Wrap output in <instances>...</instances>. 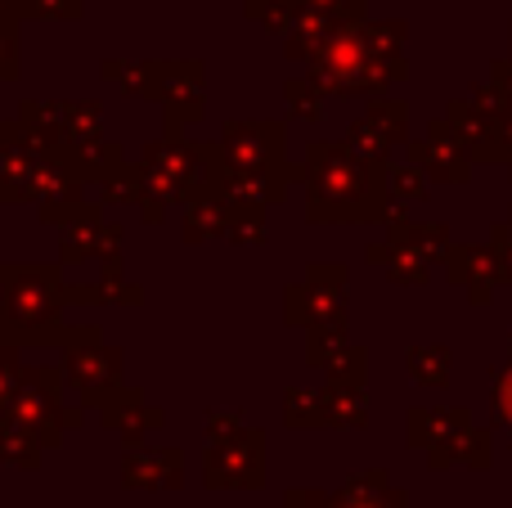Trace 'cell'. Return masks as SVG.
Instances as JSON below:
<instances>
[{"label":"cell","instance_id":"6da1fadb","mask_svg":"<svg viewBox=\"0 0 512 508\" xmlns=\"http://www.w3.org/2000/svg\"><path fill=\"white\" fill-rule=\"evenodd\" d=\"M301 180H306L310 221L319 225L387 216V158H364L346 144H310Z\"/></svg>","mask_w":512,"mask_h":508},{"label":"cell","instance_id":"7a4b0ae2","mask_svg":"<svg viewBox=\"0 0 512 508\" xmlns=\"http://www.w3.org/2000/svg\"><path fill=\"white\" fill-rule=\"evenodd\" d=\"M310 77L324 90H337V95H369V90H382L391 81H400L405 72L387 68L378 54L369 50L360 27H333L324 41L310 54Z\"/></svg>","mask_w":512,"mask_h":508},{"label":"cell","instance_id":"3957f363","mask_svg":"<svg viewBox=\"0 0 512 508\" xmlns=\"http://www.w3.org/2000/svg\"><path fill=\"white\" fill-rule=\"evenodd\" d=\"M9 288H5V306H9V329H23V324H45L54 320L63 293L54 284V270H5Z\"/></svg>","mask_w":512,"mask_h":508},{"label":"cell","instance_id":"277c9868","mask_svg":"<svg viewBox=\"0 0 512 508\" xmlns=\"http://www.w3.org/2000/svg\"><path fill=\"white\" fill-rule=\"evenodd\" d=\"M230 171H261L283 162V126L279 122H239L225 131Z\"/></svg>","mask_w":512,"mask_h":508},{"label":"cell","instance_id":"5b68a950","mask_svg":"<svg viewBox=\"0 0 512 508\" xmlns=\"http://www.w3.org/2000/svg\"><path fill=\"white\" fill-rule=\"evenodd\" d=\"M207 482L212 486H256L261 482V441H256V432L216 437V446L207 450Z\"/></svg>","mask_w":512,"mask_h":508},{"label":"cell","instance_id":"8992f818","mask_svg":"<svg viewBox=\"0 0 512 508\" xmlns=\"http://www.w3.org/2000/svg\"><path fill=\"white\" fill-rule=\"evenodd\" d=\"M153 95L171 108V122L203 117V68L198 63H153Z\"/></svg>","mask_w":512,"mask_h":508},{"label":"cell","instance_id":"52a82bcc","mask_svg":"<svg viewBox=\"0 0 512 508\" xmlns=\"http://www.w3.org/2000/svg\"><path fill=\"white\" fill-rule=\"evenodd\" d=\"M117 351H104L99 342H86V347H77L68 356V378L77 383V392L86 396L90 405H104L108 396L117 392V378H122V369H117Z\"/></svg>","mask_w":512,"mask_h":508},{"label":"cell","instance_id":"ba28073f","mask_svg":"<svg viewBox=\"0 0 512 508\" xmlns=\"http://www.w3.org/2000/svg\"><path fill=\"white\" fill-rule=\"evenodd\" d=\"M414 158L423 162V167L432 171L436 180H463V176L472 171L468 144H463L459 135L450 131V122H436L432 131H427V140L414 144Z\"/></svg>","mask_w":512,"mask_h":508},{"label":"cell","instance_id":"9c48e42d","mask_svg":"<svg viewBox=\"0 0 512 508\" xmlns=\"http://www.w3.org/2000/svg\"><path fill=\"white\" fill-rule=\"evenodd\" d=\"M337 508H405V495L387 482V473H360L337 491Z\"/></svg>","mask_w":512,"mask_h":508},{"label":"cell","instance_id":"30bf717a","mask_svg":"<svg viewBox=\"0 0 512 508\" xmlns=\"http://www.w3.org/2000/svg\"><path fill=\"white\" fill-rule=\"evenodd\" d=\"M468 428V410H414L409 414V441L414 446H427L432 450L436 441H454L459 432Z\"/></svg>","mask_w":512,"mask_h":508},{"label":"cell","instance_id":"8fae6325","mask_svg":"<svg viewBox=\"0 0 512 508\" xmlns=\"http://www.w3.org/2000/svg\"><path fill=\"white\" fill-rule=\"evenodd\" d=\"M405 365L423 387H441L445 378H450V351L445 347H414L405 356Z\"/></svg>","mask_w":512,"mask_h":508},{"label":"cell","instance_id":"7c38bea8","mask_svg":"<svg viewBox=\"0 0 512 508\" xmlns=\"http://www.w3.org/2000/svg\"><path fill=\"white\" fill-rule=\"evenodd\" d=\"M360 5L364 0H301V14L297 18H306V23H315V27H346L355 14H360Z\"/></svg>","mask_w":512,"mask_h":508},{"label":"cell","instance_id":"4fadbf2b","mask_svg":"<svg viewBox=\"0 0 512 508\" xmlns=\"http://www.w3.org/2000/svg\"><path fill=\"white\" fill-rule=\"evenodd\" d=\"M288 423L292 428H324V396L288 392Z\"/></svg>","mask_w":512,"mask_h":508},{"label":"cell","instance_id":"5bb4252c","mask_svg":"<svg viewBox=\"0 0 512 508\" xmlns=\"http://www.w3.org/2000/svg\"><path fill=\"white\" fill-rule=\"evenodd\" d=\"M364 122H369L373 131H378V135H382V140H387V144H396L400 135H405L409 117H405V104H373Z\"/></svg>","mask_w":512,"mask_h":508},{"label":"cell","instance_id":"9a60e30c","mask_svg":"<svg viewBox=\"0 0 512 508\" xmlns=\"http://www.w3.org/2000/svg\"><path fill=\"white\" fill-rule=\"evenodd\" d=\"M319 81L310 77V81H292L288 86V104L297 108V117H310V122H315V117H324V95H319Z\"/></svg>","mask_w":512,"mask_h":508},{"label":"cell","instance_id":"2e32d148","mask_svg":"<svg viewBox=\"0 0 512 508\" xmlns=\"http://www.w3.org/2000/svg\"><path fill=\"white\" fill-rule=\"evenodd\" d=\"M387 194L396 198H427V180L418 167H396L387 171Z\"/></svg>","mask_w":512,"mask_h":508},{"label":"cell","instance_id":"e0dca14e","mask_svg":"<svg viewBox=\"0 0 512 508\" xmlns=\"http://www.w3.org/2000/svg\"><path fill=\"white\" fill-rule=\"evenodd\" d=\"M18 72V32L5 14H0V81H9Z\"/></svg>","mask_w":512,"mask_h":508},{"label":"cell","instance_id":"ac0fdd59","mask_svg":"<svg viewBox=\"0 0 512 508\" xmlns=\"http://www.w3.org/2000/svg\"><path fill=\"white\" fill-rule=\"evenodd\" d=\"M14 5L36 18H72L81 9V0H14Z\"/></svg>","mask_w":512,"mask_h":508},{"label":"cell","instance_id":"d6986e66","mask_svg":"<svg viewBox=\"0 0 512 508\" xmlns=\"http://www.w3.org/2000/svg\"><path fill=\"white\" fill-rule=\"evenodd\" d=\"M495 423L512 437V365L504 369V378L495 383Z\"/></svg>","mask_w":512,"mask_h":508},{"label":"cell","instance_id":"ffe728a7","mask_svg":"<svg viewBox=\"0 0 512 508\" xmlns=\"http://www.w3.org/2000/svg\"><path fill=\"white\" fill-rule=\"evenodd\" d=\"M18 360L9 356V351H0V410L5 405H14V392H18Z\"/></svg>","mask_w":512,"mask_h":508},{"label":"cell","instance_id":"44dd1931","mask_svg":"<svg viewBox=\"0 0 512 508\" xmlns=\"http://www.w3.org/2000/svg\"><path fill=\"white\" fill-rule=\"evenodd\" d=\"M288 508H337V495H324V491H292V495H288Z\"/></svg>","mask_w":512,"mask_h":508},{"label":"cell","instance_id":"7402d4cb","mask_svg":"<svg viewBox=\"0 0 512 508\" xmlns=\"http://www.w3.org/2000/svg\"><path fill=\"white\" fill-rule=\"evenodd\" d=\"M499 149H504V158H512V117L499 126Z\"/></svg>","mask_w":512,"mask_h":508}]
</instances>
